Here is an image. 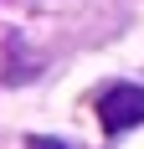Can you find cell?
I'll list each match as a JSON object with an SVG mask.
<instances>
[{
    "instance_id": "obj_1",
    "label": "cell",
    "mask_w": 144,
    "mask_h": 149,
    "mask_svg": "<svg viewBox=\"0 0 144 149\" xmlns=\"http://www.w3.org/2000/svg\"><path fill=\"white\" fill-rule=\"evenodd\" d=\"M98 123H103V134H129V129H139L144 123V88L139 82L108 88L98 98Z\"/></svg>"
},
{
    "instance_id": "obj_2",
    "label": "cell",
    "mask_w": 144,
    "mask_h": 149,
    "mask_svg": "<svg viewBox=\"0 0 144 149\" xmlns=\"http://www.w3.org/2000/svg\"><path fill=\"white\" fill-rule=\"evenodd\" d=\"M26 149H67V144H57V139H31Z\"/></svg>"
}]
</instances>
